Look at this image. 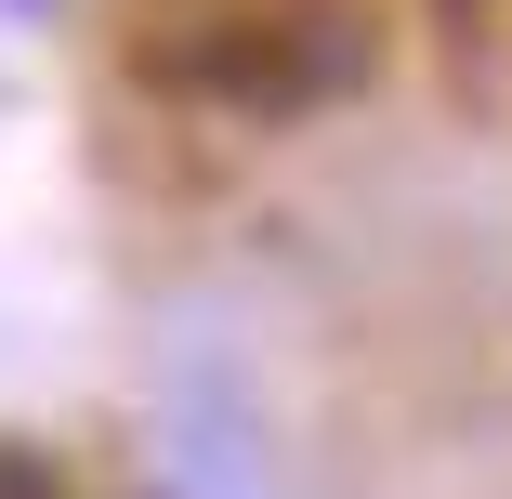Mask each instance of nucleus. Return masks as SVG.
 <instances>
[{"label":"nucleus","instance_id":"1","mask_svg":"<svg viewBox=\"0 0 512 499\" xmlns=\"http://www.w3.org/2000/svg\"><path fill=\"white\" fill-rule=\"evenodd\" d=\"M145 79L184 106H237V119H289L368 79V14L342 0H263V14H211L184 40H145Z\"/></svg>","mask_w":512,"mask_h":499}]
</instances>
